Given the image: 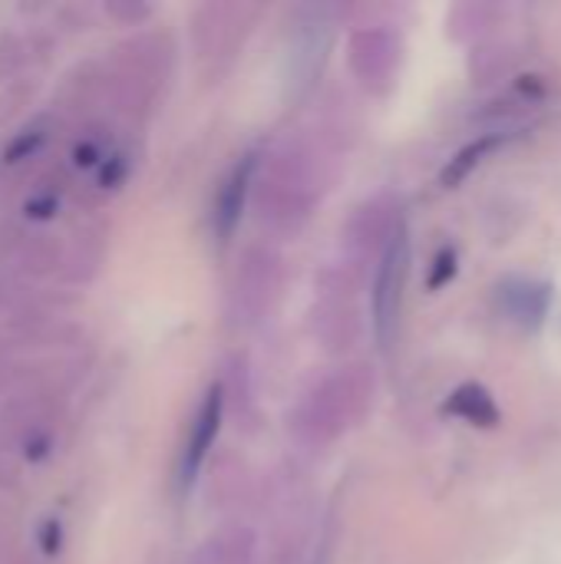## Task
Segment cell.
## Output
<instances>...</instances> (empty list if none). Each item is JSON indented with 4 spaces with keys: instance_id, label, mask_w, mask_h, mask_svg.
<instances>
[{
    "instance_id": "6da1fadb",
    "label": "cell",
    "mask_w": 561,
    "mask_h": 564,
    "mask_svg": "<svg viewBox=\"0 0 561 564\" xmlns=\"http://www.w3.org/2000/svg\"><path fill=\"white\" fill-rule=\"evenodd\" d=\"M407 235L403 228L390 238L384 264L377 271V284H374V321H377V337L387 344L397 324V311H400V297H403V278H407Z\"/></svg>"
},
{
    "instance_id": "7a4b0ae2",
    "label": "cell",
    "mask_w": 561,
    "mask_h": 564,
    "mask_svg": "<svg viewBox=\"0 0 561 564\" xmlns=\"http://www.w3.org/2000/svg\"><path fill=\"white\" fill-rule=\"evenodd\" d=\"M218 426H222V390L212 387L198 406V416L192 423V436H188L185 453H182V482L185 486L198 476V469H202V463H205V456L218 436Z\"/></svg>"
},
{
    "instance_id": "3957f363",
    "label": "cell",
    "mask_w": 561,
    "mask_h": 564,
    "mask_svg": "<svg viewBox=\"0 0 561 564\" xmlns=\"http://www.w3.org/2000/svg\"><path fill=\"white\" fill-rule=\"evenodd\" d=\"M552 291L542 281H509L503 288V307L509 317H516L526 327H539L549 311Z\"/></svg>"
},
{
    "instance_id": "277c9868",
    "label": "cell",
    "mask_w": 561,
    "mask_h": 564,
    "mask_svg": "<svg viewBox=\"0 0 561 564\" xmlns=\"http://www.w3.org/2000/svg\"><path fill=\"white\" fill-rule=\"evenodd\" d=\"M443 410H446L450 416H460V420H466V423H473V426H483V430H489V426H496V423L503 420V413H499L493 393H489L486 387H479V383H463V387H456V390L450 393V400H446Z\"/></svg>"
},
{
    "instance_id": "5b68a950",
    "label": "cell",
    "mask_w": 561,
    "mask_h": 564,
    "mask_svg": "<svg viewBox=\"0 0 561 564\" xmlns=\"http://www.w3.org/2000/svg\"><path fill=\"white\" fill-rule=\"evenodd\" d=\"M248 178H251V162L238 165L228 178V185L222 188V198H218V228L222 235H231L238 215H241V205H245V192H248Z\"/></svg>"
},
{
    "instance_id": "8992f818",
    "label": "cell",
    "mask_w": 561,
    "mask_h": 564,
    "mask_svg": "<svg viewBox=\"0 0 561 564\" xmlns=\"http://www.w3.org/2000/svg\"><path fill=\"white\" fill-rule=\"evenodd\" d=\"M503 145V135H486V139H479V142H473L470 149H463L453 162H450V169L443 172V182L446 185H456V182H463L479 162H483V155H489V152H496Z\"/></svg>"
},
{
    "instance_id": "52a82bcc",
    "label": "cell",
    "mask_w": 561,
    "mask_h": 564,
    "mask_svg": "<svg viewBox=\"0 0 561 564\" xmlns=\"http://www.w3.org/2000/svg\"><path fill=\"white\" fill-rule=\"evenodd\" d=\"M453 274H456V254H453V251H443V254L436 258L433 274H430V288H443Z\"/></svg>"
}]
</instances>
